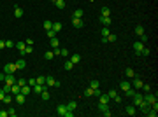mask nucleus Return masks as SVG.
I'll use <instances>...</instances> for the list:
<instances>
[{"label":"nucleus","mask_w":158,"mask_h":117,"mask_svg":"<svg viewBox=\"0 0 158 117\" xmlns=\"http://www.w3.org/2000/svg\"><path fill=\"white\" fill-rule=\"evenodd\" d=\"M142 49H144V44L142 42H134V52H135V56H141L142 54Z\"/></svg>","instance_id":"obj_1"},{"label":"nucleus","mask_w":158,"mask_h":117,"mask_svg":"<svg viewBox=\"0 0 158 117\" xmlns=\"http://www.w3.org/2000/svg\"><path fill=\"white\" fill-rule=\"evenodd\" d=\"M16 70H18L16 63H7V65L4 67V74H14Z\"/></svg>","instance_id":"obj_2"},{"label":"nucleus","mask_w":158,"mask_h":117,"mask_svg":"<svg viewBox=\"0 0 158 117\" xmlns=\"http://www.w3.org/2000/svg\"><path fill=\"white\" fill-rule=\"evenodd\" d=\"M142 100H144V101L151 107V103H155V101H156V96H155V94H151V91H149V93H146V96H142Z\"/></svg>","instance_id":"obj_3"},{"label":"nucleus","mask_w":158,"mask_h":117,"mask_svg":"<svg viewBox=\"0 0 158 117\" xmlns=\"http://www.w3.org/2000/svg\"><path fill=\"white\" fill-rule=\"evenodd\" d=\"M98 110L104 114L106 117L111 115V110H109V107H107V103H98Z\"/></svg>","instance_id":"obj_4"},{"label":"nucleus","mask_w":158,"mask_h":117,"mask_svg":"<svg viewBox=\"0 0 158 117\" xmlns=\"http://www.w3.org/2000/svg\"><path fill=\"white\" fill-rule=\"evenodd\" d=\"M46 86H49V87H58V86H60V82H58V80H55L51 75H47V77H46Z\"/></svg>","instance_id":"obj_5"},{"label":"nucleus","mask_w":158,"mask_h":117,"mask_svg":"<svg viewBox=\"0 0 158 117\" xmlns=\"http://www.w3.org/2000/svg\"><path fill=\"white\" fill-rule=\"evenodd\" d=\"M132 98H134V107H139V105L144 101V100H142V94H141V93H137V91H135V94H134Z\"/></svg>","instance_id":"obj_6"},{"label":"nucleus","mask_w":158,"mask_h":117,"mask_svg":"<svg viewBox=\"0 0 158 117\" xmlns=\"http://www.w3.org/2000/svg\"><path fill=\"white\" fill-rule=\"evenodd\" d=\"M14 100H16V103H18V105H23V103H25V100H27V96L19 91L18 94H14Z\"/></svg>","instance_id":"obj_7"},{"label":"nucleus","mask_w":158,"mask_h":117,"mask_svg":"<svg viewBox=\"0 0 158 117\" xmlns=\"http://www.w3.org/2000/svg\"><path fill=\"white\" fill-rule=\"evenodd\" d=\"M5 84H9V86H12V84H16V79H14V74H5V80H4Z\"/></svg>","instance_id":"obj_8"},{"label":"nucleus","mask_w":158,"mask_h":117,"mask_svg":"<svg viewBox=\"0 0 158 117\" xmlns=\"http://www.w3.org/2000/svg\"><path fill=\"white\" fill-rule=\"evenodd\" d=\"M130 84H132V86H134V89H137V91L142 87V80H141L139 77H134V82H130Z\"/></svg>","instance_id":"obj_9"},{"label":"nucleus","mask_w":158,"mask_h":117,"mask_svg":"<svg viewBox=\"0 0 158 117\" xmlns=\"http://www.w3.org/2000/svg\"><path fill=\"white\" fill-rule=\"evenodd\" d=\"M100 23H102L104 26H111V25H113V21H111V16H107V18H106V16H100Z\"/></svg>","instance_id":"obj_10"},{"label":"nucleus","mask_w":158,"mask_h":117,"mask_svg":"<svg viewBox=\"0 0 158 117\" xmlns=\"http://www.w3.org/2000/svg\"><path fill=\"white\" fill-rule=\"evenodd\" d=\"M44 87H46V84H42V86H40V84H35V86H32V91H34L35 94H40Z\"/></svg>","instance_id":"obj_11"},{"label":"nucleus","mask_w":158,"mask_h":117,"mask_svg":"<svg viewBox=\"0 0 158 117\" xmlns=\"http://www.w3.org/2000/svg\"><path fill=\"white\" fill-rule=\"evenodd\" d=\"M65 112H67V107H65V103H62V105H58V108H56V114L58 115H65Z\"/></svg>","instance_id":"obj_12"},{"label":"nucleus","mask_w":158,"mask_h":117,"mask_svg":"<svg viewBox=\"0 0 158 117\" xmlns=\"http://www.w3.org/2000/svg\"><path fill=\"white\" fill-rule=\"evenodd\" d=\"M130 87H132V84H130L128 80H121V82H119V89L126 91V89H130Z\"/></svg>","instance_id":"obj_13"},{"label":"nucleus","mask_w":158,"mask_h":117,"mask_svg":"<svg viewBox=\"0 0 158 117\" xmlns=\"http://www.w3.org/2000/svg\"><path fill=\"white\" fill-rule=\"evenodd\" d=\"M72 25H74L76 28H81L84 23H83V19H81V18H72Z\"/></svg>","instance_id":"obj_14"},{"label":"nucleus","mask_w":158,"mask_h":117,"mask_svg":"<svg viewBox=\"0 0 158 117\" xmlns=\"http://www.w3.org/2000/svg\"><path fill=\"white\" fill-rule=\"evenodd\" d=\"M16 67H18V70H23V68L27 67V61H25L23 58H19V60L16 61Z\"/></svg>","instance_id":"obj_15"},{"label":"nucleus","mask_w":158,"mask_h":117,"mask_svg":"<svg viewBox=\"0 0 158 117\" xmlns=\"http://www.w3.org/2000/svg\"><path fill=\"white\" fill-rule=\"evenodd\" d=\"M111 101V98L107 96V94H102L100 93V96H98V103H109Z\"/></svg>","instance_id":"obj_16"},{"label":"nucleus","mask_w":158,"mask_h":117,"mask_svg":"<svg viewBox=\"0 0 158 117\" xmlns=\"http://www.w3.org/2000/svg\"><path fill=\"white\" fill-rule=\"evenodd\" d=\"M65 107H67V110L74 112V110L77 108V103H76V101H69V103H65Z\"/></svg>","instance_id":"obj_17"},{"label":"nucleus","mask_w":158,"mask_h":117,"mask_svg":"<svg viewBox=\"0 0 158 117\" xmlns=\"http://www.w3.org/2000/svg\"><path fill=\"white\" fill-rule=\"evenodd\" d=\"M51 30L58 33V32L62 30V23H60V21H55V23H53V26H51Z\"/></svg>","instance_id":"obj_18"},{"label":"nucleus","mask_w":158,"mask_h":117,"mask_svg":"<svg viewBox=\"0 0 158 117\" xmlns=\"http://www.w3.org/2000/svg\"><path fill=\"white\" fill-rule=\"evenodd\" d=\"M21 93H23V94H25V96H28V94H30V93H32V87H30V86H28V84H25V86H23V87H21Z\"/></svg>","instance_id":"obj_19"},{"label":"nucleus","mask_w":158,"mask_h":117,"mask_svg":"<svg viewBox=\"0 0 158 117\" xmlns=\"http://www.w3.org/2000/svg\"><path fill=\"white\" fill-rule=\"evenodd\" d=\"M125 112H126V115H135V114H137V112H135V107H134V105H128Z\"/></svg>","instance_id":"obj_20"},{"label":"nucleus","mask_w":158,"mask_h":117,"mask_svg":"<svg viewBox=\"0 0 158 117\" xmlns=\"http://www.w3.org/2000/svg\"><path fill=\"white\" fill-rule=\"evenodd\" d=\"M49 42H51V49H56V47L60 45V40L56 39V37H53V39H49Z\"/></svg>","instance_id":"obj_21"},{"label":"nucleus","mask_w":158,"mask_h":117,"mask_svg":"<svg viewBox=\"0 0 158 117\" xmlns=\"http://www.w3.org/2000/svg\"><path fill=\"white\" fill-rule=\"evenodd\" d=\"M14 18H23V9L21 7H14Z\"/></svg>","instance_id":"obj_22"},{"label":"nucleus","mask_w":158,"mask_h":117,"mask_svg":"<svg viewBox=\"0 0 158 117\" xmlns=\"http://www.w3.org/2000/svg\"><path fill=\"white\" fill-rule=\"evenodd\" d=\"M25 47H27V44H25V42H16V49H18V51H19L21 54H23Z\"/></svg>","instance_id":"obj_23"},{"label":"nucleus","mask_w":158,"mask_h":117,"mask_svg":"<svg viewBox=\"0 0 158 117\" xmlns=\"http://www.w3.org/2000/svg\"><path fill=\"white\" fill-rule=\"evenodd\" d=\"M19 91H21V87H19L18 84H12V86H11V93H12V96H14V94H18Z\"/></svg>","instance_id":"obj_24"},{"label":"nucleus","mask_w":158,"mask_h":117,"mask_svg":"<svg viewBox=\"0 0 158 117\" xmlns=\"http://www.w3.org/2000/svg\"><path fill=\"white\" fill-rule=\"evenodd\" d=\"M139 108H141V112H142V114H146V112L149 110V105H148L146 101H142V103L139 105Z\"/></svg>","instance_id":"obj_25"},{"label":"nucleus","mask_w":158,"mask_h":117,"mask_svg":"<svg viewBox=\"0 0 158 117\" xmlns=\"http://www.w3.org/2000/svg\"><path fill=\"white\" fill-rule=\"evenodd\" d=\"M125 74H126V77H128V79H134V77H135V72H134L132 68H126V70H125Z\"/></svg>","instance_id":"obj_26"},{"label":"nucleus","mask_w":158,"mask_h":117,"mask_svg":"<svg viewBox=\"0 0 158 117\" xmlns=\"http://www.w3.org/2000/svg\"><path fill=\"white\" fill-rule=\"evenodd\" d=\"M70 61H72L74 65H77L79 61H81V56H79V54H74V56H70Z\"/></svg>","instance_id":"obj_27"},{"label":"nucleus","mask_w":158,"mask_h":117,"mask_svg":"<svg viewBox=\"0 0 158 117\" xmlns=\"http://www.w3.org/2000/svg\"><path fill=\"white\" fill-rule=\"evenodd\" d=\"M107 96H109V98H111V100H114V98H116V96H118V91H116V89H111V91H109V93H107Z\"/></svg>","instance_id":"obj_28"},{"label":"nucleus","mask_w":158,"mask_h":117,"mask_svg":"<svg viewBox=\"0 0 158 117\" xmlns=\"http://www.w3.org/2000/svg\"><path fill=\"white\" fill-rule=\"evenodd\" d=\"M40 96H42V100H49V91L44 87V89H42V93H40Z\"/></svg>","instance_id":"obj_29"},{"label":"nucleus","mask_w":158,"mask_h":117,"mask_svg":"<svg viewBox=\"0 0 158 117\" xmlns=\"http://www.w3.org/2000/svg\"><path fill=\"white\" fill-rule=\"evenodd\" d=\"M83 16H84L83 9H76V11H74V18H83Z\"/></svg>","instance_id":"obj_30"},{"label":"nucleus","mask_w":158,"mask_h":117,"mask_svg":"<svg viewBox=\"0 0 158 117\" xmlns=\"http://www.w3.org/2000/svg\"><path fill=\"white\" fill-rule=\"evenodd\" d=\"M100 12H102V16H106V18H107V16H111V11H109V7H102V11H100Z\"/></svg>","instance_id":"obj_31"},{"label":"nucleus","mask_w":158,"mask_h":117,"mask_svg":"<svg viewBox=\"0 0 158 117\" xmlns=\"http://www.w3.org/2000/svg\"><path fill=\"white\" fill-rule=\"evenodd\" d=\"M135 33H137L139 37H141V35H144V28H142L141 25H139V26H135Z\"/></svg>","instance_id":"obj_32"},{"label":"nucleus","mask_w":158,"mask_h":117,"mask_svg":"<svg viewBox=\"0 0 158 117\" xmlns=\"http://www.w3.org/2000/svg\"><path fill=\"white\" fill-rule=\"evenodd\" d=\"M63 67H65V70H72V68H74V63L69 60V61H65V65H63Z\"/></svg>","instance_id":"obj_33"},{"label":"nucleus","mask_w":158,"mask_h":117,"mask_svg":"<svg viewBox=\"0 0 158 117\" xmlns=\"http://www.w3.org/2000/svg\"><path fill=\"white\" fill-rule=\"evenodd\" d=\"M55 4H56V7H58V9H65V0H56Z\"/></svg>","instance_id":"obj_34"},{"label":"nucleus","mask_w":158,"mask_h":117,"mask_svg":"<svg viewBox=\"0 0 158 117\" xmlns=\"http://www.w3.org/2000/svg\"><path fill=\"white\" fill-rule=\"evenodd\" d=\"M98 86H100L98 80H91V82H90V87H91V89H98Z\"/></svg>","instance_id":"obj_35"},{"label":"nucleus","mask_w":158,"mask_h":117,"mask_svg":"<svg viewBox=\"0 0 158 117\" xmlns=\"http://www.w3.org/2000/svg\"><path fill=\"white\" fill-rule=\"evenodd\" d=\"M135 91H137V89H132V87H130V89H126L125 93H126V96H128V98H132V96L135 94Z\"/></svg>","instance_id":"obj_36"},{"label":"nucleus","mask_w":158,"mask_h":117,"mask_svg":"<svg viewBox=\"0 0 158 117\" xmlns=\"http://www.w3.org/2000/svg\"><path fill=\"white\" fill-rule=\"evenodd\" d=\"M106 39H107V42H114V40L118 39V37H116V35H114V33H109V35H107V37H106Z\"/></svg>","instance_id":"obj_37"},{"label":"nucleus","mask_w":158,"mask_h":117,"mask_svg":"<svg viewBox=\"0 0 158 117\" xmlns=\"http://www.w3.org/2000/svg\"><path fill=\"white\" fill-rule=\"evenodd\" d=\"M100 33H102V37H107V35L111 33V32H109V26H106V28H102V32H100Z\"/></svg>","instance_id":"obj_38"},{"label":"nucleus","mask_w":158,"mask_h":117,"mask_svg":"<svg viewBox=\"0 0 158 117\" xmlns=\"http://www.w3.org/2000/svg\"><path fill=\"white\" fill-rule=\"evenodd\" d=\"M44 58H46V60H53V58H55V54H53V51H47V52L44 54Z\"/></svg>","instance_id":"obj_39"},{"label":"nucleus","mask_w":158,"mask_h":117,"mask_svg":"<svg viewBox=\"0 0 158 117\" xmlns=\"http://www.w3.org/2000/svg\"><path fill=\"white\" fill-rule=\"evenodd\" d=\"M16 84H18L19 87H23V86L27 84V80H25V79H18V80H16Z\"/></svg>","instance_id":"obj_40"},{"label":"nucleus","mask_w":158,"mask_h":117,"mask_svg":"<svg viewBox=\"0 0 158 117\" xmlns=\"http://www.w3.org/2000/svg\"><path fill=\"white\" fill-rule=\"evenodd\" d=\"M2 89H4V93H5V94H9V93H11V86H9V84H4V87H2Z\"/></svg>","instance_id":"obj_41"},{"label":"nucleus","mask_w":158,"mask_h":117,"mask_svg":"<svg viewBox=\"0 0 158 117\" xmlns=\"http://www.w3.org/2000/svg\"><path fill=\"white\" fill-rule=\"evenodd\" d=\"M35 80H37V84H40V86H42V84H46V77H42V75H40V77H37Z\"/></svg>","instance_id":"obj_42"},{"label":"nucleus","mask_w":158,"mask_h":117,"mask_svg":"<svg viewBox=\"0 0 158 117\" xmlns=\"http://www.w3.org/2000/svg\"><path fill=\"white\" fill-rule=\"evenodd\" d=\"M51 26H53L51 21H44V28H46V30H51Z\"/></svg>","instance_id":"obj_43"},{"label":"nucleus","mask_w":158,"mask_h":117,"mask_svg":"<svg viewBox=\"0 0 158 117\" xmlns=\"http://www.w3.org/2000/svg\"><path fill=\"white\" fill-rule=\"evenodd\" d=\"M141 89H142L144 93H149V91H151V87H149L148 84H142V87H141Z\"/></svg>","instance_id":"obj_44"},{"label":"nucleus","mask_w":158,"mask_h":117,"mask_svg":"<svg viewBox=\"0 0 158 117\" xmlns=\"http://www.w3.org/2000/svg\"><path fill=\"white\" fill-rule=\"evenodd\" d=\"M84 94H86V96H91V94H93V89H91V87H86V89H84Z\"/></svg>","instance_id":"obj_45"},{"label":"nucleus","mask_w":158,"mask_h":117,"mask_svg":"<svg viewBox=\"0 0 158 117\" xmlns=\"http://www.w3.org/2000/svg\"><path fill=\"white\" fill-rule=\"evenodd\" d=\"M56 35V32H53V30H47V39H53Z\"/></svg>","instance_id":"obj_46"},{"label":"nucleus","mask_w":158,"mask_h":117,"mask_svg":"<svg viewBox=\"0 0 158 117\" xmlns=\"http://www.w3.org/2000/svg\"><path fill=\"white\" fill-rule=\"evenodd\" d=\"M5 47H9V49L14 47V42H12V40H5Z\"/></svg>","instance_id":"obj_47"},{"label":"nucleus","mask_w":158,"mask_h":117,"mask_svg":"<svg viewBox=\"0 0 158 117\" xmlns=\"http://www.w3.org/2000/svg\"><path fill=\"white\" fill-rule=\"evenodd\" d=\"M60 56H69V51L67 49H60Z\"/></svg>","instance_id":"obj_48"},{"label":"nucleus","mask_w":158,"mask_h":117,"mask_svg":"<svg viewBox=\"0 0 158 117\" xmlns=\"http://www.w3.org/2000/svg\"><path fill=\"white\" fill-rule=\"evenodd\" d=\"M27 84H28V86H30V87H32V86H35V84H37V80H35V79H30V80H28V82H27Z\"/></svg>","instance_id":"obj_49"},{"label":"nucleus","mask_w":158,"mask_h":117,"mask_svg":"<svg viewBox=\"0 0 158 117\" xmlns=\"http://www.w3.org/2000/svg\"><path fill=\"white\" fill-rule=\"evenodd\" d=\"M4 101H5V103H11V101H12V96H9V94H5V98H4Z\"/></svg>","instance_id":"obj_50"},{"label":"nucleus","mask_w":158,"mask_h":117,"mask_svg":"<svg viewBox=\"0 0 158 117\" xmlns=\"http://www.w3.org/2000/svg\"><path fill=\"white\" fill-rule=\"evenodd\" d=\"M7 112H9V115L11 117H16V110H14V108H9Z\"/></svg>","instance_id":"obj_51"},{"label":"nucleus","mask_w":158,"mask_h":117,"mask_svg":"<svg viewBox=\"0 0 158 117\" xmlns=\"http://www.w3.org/2000/svg\"><path fill=\"white\" fill-rule=\"evenodd\" d=\"M149 52H151V51H149L148 47H144V49H142V54H144V56H149Z\"/></svg>","instance_id":"obj_52"},{"label":"nucleus","mask_w":158,"mask_h":117,"mask_svg":"<svg viewBox=\"0 0 158 117\" xmlns=\"http://www.w3.org/2000/svg\"><path fill=\"white\" fill-rule=\"evenodd\" d=\"M141 42H148V35H146V33L141 35Z\"/></svg>","instance_id":"obj_53"},{"label":"nucleus","mask_w":158,"mask_h":117,"mask_svg":"<svg viewBox=\"0 0 158 117\" xmlns=\"http://www.w3.org/2000/svg\"><path fill=\"white\" fill-rule=\"evenodd\" d=\"M53 54H55V56H60V49H58V47H56V49H53Z\"/></svg>","instance_id":"obj_54"},{"label":"nucleus","mask_w":158,"mask_h":117,"mask_svg":"<svg viewBox=\"0 0 158 117\" xmlns=\"http://www.w3.org/2000/svg\"><path fill=\"white\" fill-rule=\"evenodd\" d=\"M4 98H5V93H4V89H0V100L4 101Z\"/></svg>","instance_id":"obj_55"},{"label":"nucleus","mask_w":158,"mask_h":117,"mask_svg":"<svg viewBox=\"0 0 158 117\" xmlns=\"http://www.w3.org/2000/svg\"><path fill=\"white\" fill-rule=\"evenodd\" d=\"M25 44H27V45H34V40L28 39V40H25Z\"/></svg>","instance_id":"obj_56"},{"label":"nucleus","mask_w":158,"mask_h":117,"mask_svg":"<svg viewBox=\"0 0 158 117\" xmlns=\"http://www.w3.org/2000/svg\"><path fill=\"white\" fill-rule=\"evenodd\" d=\"M9 115V112H4V110H0V117H7Z\"/></svg>","instance_id":"obj_57"},{"label":"nucleus","mask_w":158,"mask_h":117,"mask_svg":"<svg viewBox=\"0 0 158 117\" xmlns=\"http://www.w3.org/2000/svg\"><path fill=\"white\" fill-rule=\"evenodd\" d=\"M4 80H5V74H2V72H0V82H4Z\"/></svg>","instance_id":"obj_58"},{"label":"nucleus","mask_w":158,"mask_h":117,"mask_svg":"<svg viewBox=\"0 0 158 117\" xmlns=\"http://www.w3.org/2000/svg\"><path fill=\"white\" fill-rule=\"evenodd\" d=\"M5 47V40H0V49H4Z\"/></svg>","instance_id":"obj_59"},{"label":"nucleus","mask_w":158,"mask_h":117,"mask_svg":"<svg viewBox=\"0 0 158 117\" xmlns=\"http://www.w3.org/2000/svg\"><path fill=\"white\" fill-rule=\"evenodd\" d=\"M51 2H56V0H51Z\"/></svg>","instance_id":"obj_60"}]
</instances>
